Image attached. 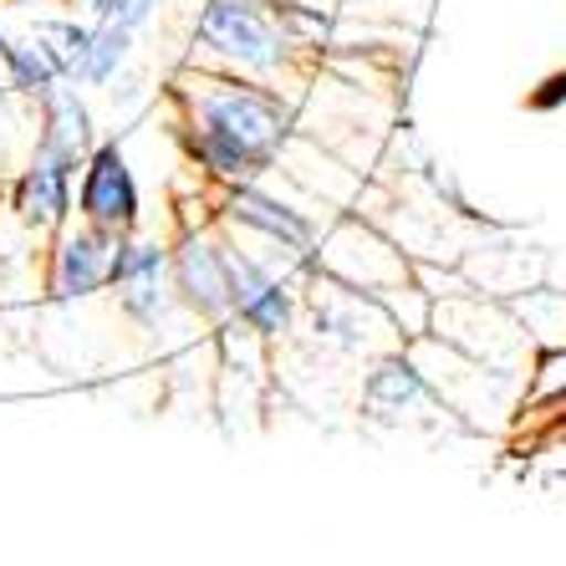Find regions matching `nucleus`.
Instances as JSON below:
<instances>
[{
	"label": "nucleus",
	"mask_w": 566,
	"mask_h": 566,
	"mask_svg": "<svg viewBox=\"0 0 566 566\" xmlns=\"http://www.w3.org/2000/svg\"><path fill=\"white\" fill-rule=\"evenodd\" d=\"M164 97H169L179 128L224 133V138L255 148L271 164H281L291 138L302 133V103H296V93L276 87V82H255V77H235V72L185 62L169 77Z\"/></svg>",
	"instance_id": "nucleus-1"
},
{
	"label": "nucleus",
	"mask_w": 566,
	"mask_h": 566,
	"mask_svg": "<svg viewBox=\"0 0 566 566\" xmlns=\"http://www.w3.org/2000/svg\"><path fill=\"white\" fill-rule=\"evenodd\" d=\"M185 62L255 82H276V87H302L322 66L291 41L281 6H271V0H199L195 52Z\"/></svg>",
	"instance_id": "nucleus-2"
},
{
	"label": "nucleus",
	"mask_w": 566,
	"mask_h": 566,
	"mask_svg": "<svg viewBox=\"0 0 566 566\" xmlns=\"http://www.w3.org/2000/svg\"><path fill=\"white\" fill-rule=\"evenodd\" d=\"M429 332H434L439 343L460 347V353L474 357V363H485V368L511 373V378H531L536 347H531L521 316L511 312V302H495L485 291H474L470 281H460L454 291L434 296Z\"/></svg>",
	"instance_id": "nucleus-3"
},
{
	"label": "nucleus",
	"mask_w": 566,
	"mask_h": 566,
	"mask_svg": "<svg viewBox=\"0 0 566 566\" xmlns=\"http://www.w3.org/2000/svg\"><path fill=\"white\" fill-rule=\"evenodd\" d=\"M302 332L316 347L347 357V363H368L378 353L409 347L398 322L388 316V306L373 291L357 286H337V281L312 276L306 281V306H302Z\"/></svg>",
	"instance_id": "nucleus-4"
},
{
	"label": "nucleus",
	"mask_w": 566,
	"mask_h": 566,
	"mask_svg": "<svg viewBox=\"0 0 566 566\" xmlns=\"http://www.w3.org/2000/svg\"><path fill=\"white\" fill-rule=\"evenodd\" d=\"M312 276L382 296V291H398L413 281V255L373 214H337L332 224H322V240L312 251Z\"/></svg>",
	"instance_id": "nucleus-5"
},
{
	"label": "nucleus",
	"mask_w": 566,
	"mask_h": 566,
	"mask_svg": "<svg viewBox=\"0 0 566 566\" xmlns=\"http://www.w3.org/2000/svg\"><path fill=\"white\" fill-rule=\"evenodd\" d=\"M107 291H113L123 322L138 327L144 337H154V343L164 337V332H174V322H195V316L179 306V291H174L169 240L144 235V230L118 240V255H113V286Z\"/></svg>",
	"instance_id": "nucleus-6"
},
{
	"label": "nucleus",
	"mask_w": 566,
	"mask_h": 566,
	"mask_svg": "<svg viewBox=\"0 0 566 566\" xmlns=\"http://www.w3.org/2000/svg\"><path fill=\"white\" fill-rule=\"evenodd\" d=\"M169 271L179 306L195 316L205 332L235 322V286H230V235L214 220H189L179 224V235L169 240Z\"/></svg>",
	"instance_id": "nucleus-7"
},
{
	"label": "nucleus",
	"mask_w": 566,
	"mask_h": 566,
	"mask_svg": "<svg viewBox=\"0 0 566 566\" xmlns=\"http://www.w3.org/2000/svg\"><path fill=\"white\" fill-rule=\"evenodd\" d=\"M357 413L382 429H419V423L444 419L449 409L429 373L419 368V357L409 347H394V353L368 357L357 373Z\"/></svg>",
	"instance_id": "nucleus-8"
},
{
	"label": "nucleus",
	"mask_w": 566,
	"mask_h": 566,
	"mask_svg": "<svg viewBox=\"0 0 566 566\" xmlns=\"http://www.w3.org/2000/svg\"><path fill=\"white\" fill-rule=\"evenodd\" d=\"M214 220H220L224 230H235V235L281 245V251L306 255V261H312L316 240H322V220L312 214V205H306V199L271 195L261 179H255V185L214 189Z\"/></svg>",
	"instance_id": "nucleus-9"
},
{
	"label": "nucleus",
	"mask_w": 566,
	"mask_h": 566,
	"mask_svg": "<svg viewBox=\"0 0 566 566\" xmlns=\"http://www.w3.org/2000/svg\"><path fill=\"white\" fill-rule=\"evenodd\" d=\"M113 230H97L87 220H66L46 245V302L82 306L113 286V255H118Z\"/></svg>",
	"instance_id": "nucleus-10"
},
{
	"label": "nucleus",
	"mask_w": 566,
	"mask_h": 566,
	"mask_svg": "<svg viewBox=\"0 0 566 566\" xmlns=\"http://www.w3.org/2000/svg\"><path fill=\"white\" fill-rule=\"evenodd\" d=\"M77 220L113 230V235H138L144 230V189H138V174H133L118 138H97V148L82 158Z\"/></svg>",
	"instance_id": "nucleus-11"
},
{
	"label": "nucleus",
	"mask_w": 566,
	"mask_h": 566,
	"mask_svg": "<svg viewBox=\"0 0 566 566\" xmlns=\"http://www.w3.org/2000/svg\"><path fill=\"white\" fill-rule=\"evenodd\" d=\"M77 164L56 154H31L11 179V214L27 235H56L77 214Z\"/></svg>",
	"instance_id": "nucleus-12"
},
{
	"label": "nucleus",
	"mask_w": 566,
	"mask_h": 566,
	"mask_svg": "<svg viewBox=\"0 0 566 566\" xmlns=\"http://www.w3.org/2000/svg\"><path fill=\"white\" fill-rule=\"evenodd\" d=\"M97 113L93 103L82 97V87H72V82H62L52 97H41L36 103V148L41 154H56L66 158V164H77L97 148Z\"/></svg>",
	"instance_id": "nucleus-13"
},
{
	"label": "nucleus",
	"mask_w": 566,
	"mask_h": 566,
	"mask_svg": "<svg viewBox=\"0 0 566 566\" xmlns=\"http://www.w3.org/2000/svg\"><path fill=\"white\" fill-rule=\"evenodd\" d=\"M460 271L474 291H485L495 302H515L521 291L541 286V255L526 245H505V240H480L464 245Z\"/></svg>",
	"instance_id": "nucleus-14"
},
{
	"label": "nucleus",
	"mask_w": 566,
	"mask_h": 566,
	"mask_svg": "<svg viewBox=\"0 0 566 566\" xmlns=\"http://www.w3.org/2000/svg\"><path fill=\"white\" fill-rule=\"evenodd\" d=\"M0 77L31 103H41V97H52L62 87V72H56V62L46 56V46H41V36L31 27L27 31L0 27Z\"/></svg>",
	"instance_id": "nucleus-15"
},
{
	"label": "nucleus",
	"mask_w": 566,
	"mask_h": 566,
	"mask_svg": "<svg viewBox=\"0 0 566 566\" xmlns=\"http://www.w3.org/2000/svg\"><path fill=\"white\" fill-rule=\"evenodd\" d=\"M31 31L41 36V46H46V56L56 62V72H62V82H72V87H82V66H87V52H93V21H77V15H36L31 21Z\"/></svg>",
	"instance_id": "nucleus-16"
},
{
	"label": "nucleus",
	"mask_w": 566,
	"mask_h": 566,
	"mask_svg": "<svg viewBox=\"0 0 566 566\" xmlns=\"http://www.w3.org/2000/svg\"><path fill=\"white\" fill-rule=\"evenodd\" d=\"M511 312L521 316V327H526V337H531V347L536 353H552V347H566V291H556V286H531V291H521L511 302Z\"/></svg>",
	"instance_id": "nucleus-17"
},
{
	"label": "nucleus",
	"mask_w": 566,
	"mask_h": 566,
	"mask_svg": "<svg viewBox=\"0 0 566 566\" xmlns=\"http://www.w3.org/2000/svg\"><path fill=\"white\" fill-rule=\"evenodd\" d=\"M133 46H138V31L97 27L93 31V52H87V66H82V87H113V77L133 62Z\"/></svg>",
	"instance_id": "nucleus-18"
},
{
	"label": "nucleus",
	"mask_w": 566,
	"mask_h": 566,
	"mask_svg": "<svg viewBox=\"0 0 566 566\" xmlns=\"http://www.w3.org/2000/svg\"><path fill=\"white\" fill-rule=\"evenodd\" d=\"M93 27H123V31H144L158 15L164 0H82Z\"/></svg>",
	"instance_id": "nucleus-19"
},
{
	"label": "nucleus",
	"mask_w": 566,
	"mask_h": 566,
	"mask_svg": "<svg viewBox=\"0 0 566 566\" xmlns=\"http://www.w3.org/2000/svg\"><path fill=\"white\" fill-rule=\"evenodd\" d=\"M103 93H107V103L118 107V113H128V107H144L154 87H148V72H138V66L128 62L118 77H113V87H103Z\"/></svg>",
	"instance_id": "nucleus-20"
},
{
	"label": "nucleus",
	"mask_w": 566,
	"mask_h": 566,
	"mask_svg": "<svg viewBox=\"0 0 566 566\" xmlns=\"http://www.w3.org/2000/svg\"><path fill=\"white\" fill-rule=\"evenodd\" d=\"M11 6H77V0H11Z\"/></svg>",
	"instance_id": "nucleus-21"
},
{
	"label": "nucleus",
	"mask_w": 566,
	"mask_h": 566,
	"mask_svg": "<svg viewBox=\"0 0 566 566\" xmlns=\"http://www.w3.org/2000/svg\"><path fill=\"white\" fill-rule=\"evenodd\" d=\"M271 6H322V0H271Z\"/></svg>",
	"instance_id": "nucleus-22"
}]
</instances>
